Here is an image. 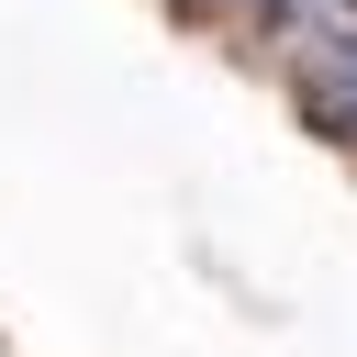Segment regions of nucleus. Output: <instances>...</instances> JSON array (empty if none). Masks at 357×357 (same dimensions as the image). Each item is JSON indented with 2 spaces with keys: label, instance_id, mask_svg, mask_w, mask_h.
<instances>
[]
</instances>
